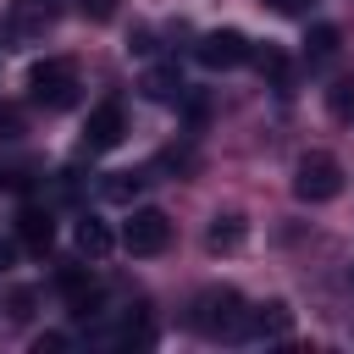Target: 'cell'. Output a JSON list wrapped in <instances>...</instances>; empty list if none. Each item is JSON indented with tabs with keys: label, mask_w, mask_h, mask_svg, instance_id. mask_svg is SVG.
Instances as JSON below:
<instances>
[{
	"label": "cell",
	"mask_w": 354,
	"mask_h": 354,
	"mask_svg": "<svg viewBox=\"0 0 354 354\" xmlns=\"http://www.w3.org/2000/svg\"><path fill=\"white\" fill-rule=\"evenodd\" d=\"M122 133H127V116H122V105L116 100H105V105H94L88 111V127H83V149H116L122 144Z\"/></svg>",
	"instance_id": "8992f818"
},
{
	"label": "cell",
	"mask_w": 354,
	"mask_h": 354,
	"mask_svg": "<svg viewBox=\"0 0 354 354\" xmlns=\"http://www.w3.org/2000/svg\"><path fill=\"white\" fill-rule=\"evenodd\" d=\"M28 304H33V293H11V315H17V321H28V315H33Z\"/></svg>",
	"instance_id": "ffe728a7"
},
{
	"label": "cell",
	"mask_w": 354,
	"mask_h": 354,
	"mask_svg": "<svg viewBox=\"0 0 354 354\" xmlns=\"http://www.w3.org/2000/svg\"><path fill=\"white\" fill-rule=\"evenodd\" d=\"M304 44H310L315 55H332V50H337V28H332V22H321V28H310V39H304Z\"/></svg>",
	"instance_id": "9a60e30c"
},
{
	"label": "cell",
	"mask_w": 354,
	"mask_h": 354,
	"mask_svg": "<svg viewBox=\"0 0 354 354\" xmlns=\"http://www.w3.org/2000/svg\"><path fill=\"white\" fill-rule=\"evenodd\" d=\"M28 94H33L39 105H50V111H66V105L77 100V66H72L66 55L33 61V66H28Z\"/></svg>",
	"instance_id": "7a4b0ae2"
},
{
	"label": "cell",
	"mask_w": 354,
	"mask_h": 354,
	"mask_svg": "<svg viewBox=\"0 0 354 354\" xmlns=\"http://www.w3.org/2000/svg\"><path fill=\"white\" fill-rule=\"evenodd\" d=\"M138 183H144V177H133V183H127V177H116L105 194H111V199H133V194H138Z\"/></svg>",
	"instance_id": "ac0fdd59"
},
{
	"label": "cell",
	"mask_w": 354,
	"mask_h": 354,
	"mask_svg": "<svg viewBox=\"0 0 354 354\" xmlns=\"http://www.w3.org/2000/svg\"><path fill=\"white\" fill-rule=\"evenodd\" d=\"M266 6H271V11H299L304 0H266Z\"/></svg>",
	"instance_id": "7402d4cb"
},
{
	"label": "cell",
	"mask_w": 354,
	"mask_h": 354,
	"mask_svg": "<svg viewBox=\"0 0 354 354\" xmlns=\"http://www.w3.org/2000/svg\"><path fill=\"white\" fill-rule=\"evenodd\" d=\"M288 332H293V310L282 299H266V304L243 310V332L238 337H288Z\"/></svg>",
	"instance_id": "52a82bcc"
},
{
	"label": "cell",
	"mask_w": 354,
	"mask_h": 354,
	"mask_svg": "<svg viewBox=\"0 0 354 354\" xmlns=\"http://www.w3.org/2000/svg\"><path fill=\"white\" fill-rule=\"evenodd\" d=\"M243 299L232 293V288H205L199 299H194V310H188V326L194 332H205V337H238L243 332Z\"/></svg>",
	"instance_id": "6da1fadb"
},
{
	"label": "cell",
	"mask_w": 354,
	"mask_h": 354,
	"mask_svg": "<svg viewBox=\"0 0 354 354\" xmlns=\"http://www.w3.org/2000/svg\"><path fill=\"white\" fill-rule=\"evenodd\" d=\"M249 61H254V66H260V72H271V77H288V61H282V55H277V50H254V55H249Z\"/></svg>",
	"instance_id": "2e32d148"
},
{
	"label": "cell",
	"mask_w": 354,
	"mask_h": 354,
	"mask_svg": "<svg viewBox=\"0 0 354 354\" xmlns=\"http://www.w3.org/2000/svg\"><path fill=\"white\" fill-rule=\"evenodd\" d=\"M61 293H66L72 315H94V304H100V288H94V277H83V271H61Z\"/></svg>",
	"instance_id": "8fae6325"
},
{
	"label": "cell",
	"mask_w": 354,
	"mask_h": 354,
	"mask_svg": "<svg viewBox=\"0 0 354 354\" xmlns=\"http://www.w3.org/2000/svg\"><path fill=\"white\" fill-rule=\"evenodd\" d=\"M72 243H77V254H83V260H105V254L116 249V232H111L100 216H83V221H77V232H72Z\"/></svg>",
	"instance_id": "9c48e42d"
},
{
	"label": "cell",
	"mask_w": 354,
	"mask_h": 354,
	"mask_svg": "<svg viewBox=\"0 0 354 354\" xmlns=\"http://www.w3.org/2000/svg\"><path fill=\"white\" fill-rule=\"evenodd\" d=\"M55 348H66V337H61V332H44V337H33V354H55Z\"/></svg>",
	"instance_id": "d6986e66"
},
{
	"label": "cell",
	"mask_w": 354,
	"mask_h": 354,
	"mask_svg": "<svg viewBox=\"0 0 354 354\" xmlns=\"http://www.w3.org/2000/svg\"><path fill=\"white\" fill-rule=\"evenodd\" d=\"M11 266H17V243H11V238H0V271H11Z\"/></svg>",
	"instance_id": "44dd1931"
},
{
	"label": "cell",
	"mask_w": 354,
	"mask_h": 354,
	"mask_svg": "<svg viewBox=\"0 0 354 354\" xmlns=\"http://www.w3.org/2000/svg\"><path fill=\"white\" fill-rule=\"evenodd\" d=\"M326 105H332V116H337V122H354V83H348V77H343V83H332V88H326Z\"/></svg>",
	"instance_id": "5bb4252c"
},
{
	"label": "cell",
	"mask_w": 354,
	"mask_h": 354,
	"mask_svg": "<svg viewBox=\"0 0 354 354\" xmlns=\"http://www.w3.org/2000/svg\"><path fill=\"white\" fill-rule=\"evenodd\" d=\"M166 243H171V221H166V210L144 205V210H133V216L122 221V249H127V254H160Z\"/></svg>",
	"instance_id": "277c9868"
},
{
	"label": "cell",
	"mask_w": 354,
	"mask_h": 354,
	"mask_svg": "<svg viewBox=\"0 0 354 354\" xmlns=\"http://www.w3.org/2000/svg\"><path fill=\"white\" fill-rule=\"evenodd\" d=\"M293 194H299L304 205H326V199H337V194H343V166H337L326 149L299 155V166H293Z\"/></svg>",
	"instance_id": "3957f363"
},
{
	"label": "cell",
	"mask_w": 354,
	"mask_h": 354,
	"mask_svg": "<svg viewBox=\"0 0 354 354\" xmlns=\"http://www.w3.org/2000/svg\"><path fill=\"white\" fill-rule=\"evenodd\" d=\"M348 277H354V266H348Z\"/></svg>",
	"instance_id": "603a6c76"
},
{
	"label": "cell",
	"mask_w": 354,
	"mask_h": 354,
	"mask_svg": "<svg viewBox=\"0 0 354 354\" xmlns=\"http://www.w3.org/2000/svg\"><path fill=\"white\" fill-rule=\"evenodd\" d=\"M205 243H210L216 254L243 249V216H216V221H210V232H205Z\"/></svg>",
	"instance_id": "7c38bea8"
},
{
	"label": "cell",
	"mask_w": 354,
	"mask_h": 354,
	"mask_svg": "<svg viewBox=\"0 0 354 354\" xmlns=\"http://www.w3.org/2000/svg\"><path fill=\"white\" fill-rule=\"evenodd\" d=\"M199 66H210V72H232V66H249V55H254V44L238 33V28H216V33H205L199 39Z\"/></svg>",
	"instance_id": "5b68a950"
},
{
	"label": "cell",
	"mask_w": 354,
	"mask_h": 354,
	"mask_svg": "<svg viewBox=\"0 0 354 354\" xmlns=\"http://www.w3.org/2000/svg\"><path fill=\"white\" fill-rule=\"evenodd\" d=\"M144 94H149V100H177V94H183V77H177V66H155V72L144 77Z\"/></svg>",
	"instance_id": "4fadbf2b"
},
{
	"label": "cell",
	"mask_w": 354,
	"mask_h": 354,
	"mask_svg": "<svg viewBox=\"0 0 354 354\" xmlns=\"http://www.w3.org/2000/svg\"><path fill=\"white\" fill-rule=\"evenodd\" d=\"M22 133V111L17 105H0V138H17Z\"/></svg>",
	"instance_id": "e0dca14e"
},
{
	"label": "cell",
	"mask_w": 354,
	"mask_h": 354,
	"mask_svg": "<svg viewBox=\"0 0 354 354\" xmlns=\"http://www.w3.org/2000/svg\"><path fill=\"white\" fill-rule=\"evenodd\" d=\"M17 238H22L33 254H44V249L55 243V221H50V210H39V205H22V216H17Z\"/></svg>",
	"instance_id": "ba28073f"
},
{
	"label": "cell",
	"mask_w": 354,
	"mask_h": 354,
	"mask_svg": "<svg viewBox=\"0 0 354 354\" xmlns=\"http://www.w3.org/2000/svg\"><path fill=\"white\" fill-rule=\"evenodd\" d=\"M39 28H44V11H39L33 0H22V6H11V11H6V22H0V39L22 44V39H33Z\"/></svg>",
	"instance_id": "30bf717a"
}]
</instances>
